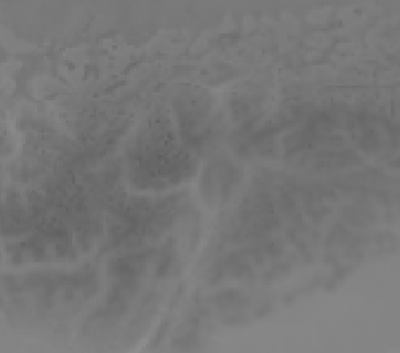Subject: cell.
I'll list each match as a JSON object with an SVG mask.
<instances>
[{
	"mask_svg": "<svg viewBox=\"0 0 400 353\" xmlns=\"http://www.w3.org/2000/svg\"><path fill=\"white\" fill-rule=\"evenodd\" d=\"M348 210L349 221H352L353 223H356L359 226L365 225V222L371 219V214L365 210L364 207H348Z\"/></svg>",
	"mask_w": 400,
	"mask_h": 353,
	"instance_id": "cell-1",
	"label": "cell"
}]
</instances>
